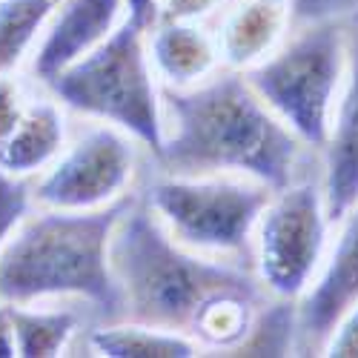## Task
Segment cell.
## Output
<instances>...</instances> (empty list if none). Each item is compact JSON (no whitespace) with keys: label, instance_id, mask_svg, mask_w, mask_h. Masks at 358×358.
Wrapping results in <instances>:
<instances>
[{"label":"cell","instance_id":"1","mask_svg":"<svg viewBox=\"0 0 358 358\" xmlns=\"http://www.w3.org/2000/svg\"><path fill=\"white\" fill-rule=\"evenodd\" d=\"M166 175H244L273 192L310 175L313 149L266 106L244 72L221 66L189 89L161 86Z\"/></svg>","mask_w":358,"mask_h":358},{"label":"cell","instance_id":"2","mask_svg":"<svg viewBox=\"0 0 358 358\" xmlns=\"http://www.w3.org/2000/svg\"><path fill=\"white\" fill-rule=\"evenodd\" d=\"M127 321L192 336L203 310L232 292H266L252 266L213 258L175 241L141 192L117 221L109 244Z\"/></svg>","mask_w":358,"mask_h":358},{"label":"cell","instance_id":"3","mask_svg":"<svg viewBox=\"0 0 358 358\" xmlns=\"http://www.w3.org/2000/svg\"><path fill=\"white\" fill-rule=\"evenodd\" d=\"M132 195L101 210H29L0 252V301L80 298L103 321H121L124 304L109 244Z\"/></svg>","mask_w":358,"mask_h":358},{"label":"cell","instance_id":"4","mask_svg":"<svg viewBox=\"0 0 358 358\" xmlns=\"http://www.w3.org/2000/svg\"><path fill=\"white\" fill-rule=\"evenodd\" d=\"M158 20V0H129L121 26L43 86L64 109L129 132L152 158L164 146L161 80L149 57V32Z\"/></svg>","mask_w":358,"mask_h":358},{"label":"cell","instance_id":"5","mask_svg":"<svg viewBox=\"0 0 358 358\" xmlns=\"http://www.w3.org/2000/svg\"><path fill=\"white\" fill-rule=\"evenodd\" d=\"M244 78L313 152H321L347 78L344 20L292 26L289 38Z\"/></svg>","mask_w":358,"mask_h":358},{"label":"cell","instance_id":"6","mask_svg":"<svg viewBox=\"0 0 358 358\" xmlns=\"http://www.w3.org/2000/svg\"><path fill=\"white\" fill-rule=\"evenodd\" d=\"M141 195L175 241L195 252L241 264L252 261L255 224L273 189L244 175L158 172Z\"/></svg>","mask_w":358,"mask_h":358},{"label":"cell","instance_id":"7","mask_svg":"<svg viewBox=\"0 0 358 358\" xmlns=\"http://www.w3.org/2000/svg\"><path fill=\"white\" fill-rule=\"evenodd\" d=\"M330 227L321 172L273 192L252 235V270L273 298L298 301L310 289L330 250Z\"/></svg>","mask_w":358,"mask_h":358},{"label":"cell","instance_id":"8","mask_svg":"<svg viewBox=\"0 0 358 358\" xmlns=\"http://www.w3.org/2000/svg\"><path fill=\"white\" fill-rule=\"evenodd\" d=\"M141 143L112 124L86 127L32 184V198L49 210H101L132 192Z\"/></svg>","mask_w":358,"mask_h":358},{"label":"cell","instance_id":"9","mask_svg":"<svg viewBox=\"0 0 358 358\" xmlns=\"http://www.w3.org/2000/svg\"><path fill=\"white\" fill-rule=\"evenodd\" d=\"M336 241L310 289L295 301V355H321L336 324L358 304V201L336 221Z\"/></svg>","mask_w":358,"mask_h":358},{"label":"cell","instance_id":"10","mask_svg":"<svg viewBox=\"0 0 358 358\" xmlns=\"http://www.w3.org/2000/svg\"><path fill=\"white\" fill-rule=\"evenodd\" d=\"M129 12V0H64L32 52V75L41 86L95 52Z\"/></svg>","mask_w":358,"mask_h":358},{"label":"cell","instance_id":"11","mask_svg":"<svg viewBox=\"0 0 358 358\" xmlns=\"http://www.w3.org/2000/svg\"><path fill=\"white\" fill-rule=\"evenodd\" d=\"M347 26V78L336 103L330 135L318 152L321 187L333 224L358 201V9L344 17Z\"/></svg>","mask_w":358,"mask_h":358},{"label":"cell","instance_id":"12","mask_svg":"<svg viewBox=\"0 0 358 358\" xmlns=\"http://www.w3.org/2000/svg\"><path fill=\"white\" fill-rule=\"evenodd\" d=\"M292 32L289 0H235L218 26L221 64L247 72L266 61Z\"/></svg>","mask_w":358,"mask_h":358},{"label":"cell","instance_id":"13","mask_svg":"<svg viewBox=\"0 0 358 358\" xmlns=\"http://www.w3.org/2000/svg\"><path fill=\"white\" fill-rule=\"evenodd\" d=\"M149 57L161 86L172 89L198 86L224 66L218 38L198 20H158L149 32Z\"/></svg>","mask_w":358,"mask_h":358},{"label":"cell","instance_id":"14","mask_svg":"<svg viewBox=\"0 0 358 358\" xmlns=\"http://www.w3.org/2000/svg\"><path fill=\"white\" fill-rule=\"evenodd\" d=\"M66 117L64 106L52 95L29 101L17 127L0 143V169L20 178L41 175L66 149Z\"/></svg>","mask_w":358,"mask_h":358},{"label":"cell","instance_id":"15","mask_svg":"<svg viewBox=\"0 0 358 358\" xmlns=\"http://www.w3.org/2000/svg\"><path fill=\"white\" fill-rule=\"evenodd\" d=\"M86 341L89 350L103 358H192L203 350L187 333L127 318L98 324Z\"/></svg>","mask_w":358,"mask_h":358},{"label":"cell","instance_id":"16","mask_svg":"<svg viewBox=\"0 0 358 358\" xmlns=\"http://www.w3.org/2000/svg\"><path fill=\"white\" fill-rule=\"evenodd\" d=\"M64 0H0V75H12L32 55Z\"/></svg>","mask_w":358,"mask_h":358},{"label":"cell","instance_id":"17","mask_svg":"<svg viewBox=\"0 0 358 358\" xmlns=\"http://www.w3.org/2000/svg\"><path fill=\"white\" fill-rule=\"evenodd\" d=\"M17 355L55 358L61 355L80 330V318L72 310H38L35 304H12Z\"/></svg>","mask_w":358,"mask_h":358},{"label":"cell","instance_id":"18","mask_svg":"<svg viewBox=\"0 0 358 358\" xmlns=\"http://www.w3.org/2000/svg\"><path fill=\"white\" fill-rule=\"evenodd\" d=\"M295 301L270 298L255 315L252 330L235 352L241 355H295Z\"/></svg>","mask_w":358,"mask_h":358},{"label":"cell","instance_id":"19","mask_svg":"<svg viewBox=\"0 0 358 358\" xmlns=\"http://www.w3.org/2000/svg\"><path fill=\"white\" fill-rule=\"evenodd\" d=\"M32 203H35L32 181L0 169V252H3V247L12 238V232L17 229V224L29 215Z\"/></svg>","mask_w":358,"mask_h":358},{"label":"cell","instance_id":"20","mask_svg":"<svg viewBox=\"0 0 358 358\" xmlns=\"http://www.w3.org/2000/svg\"><path fill=\"white\" fill-rule=\"evenodd\" d=\"M292 26L315 23V20H344L358 9V0H289Z\"/></svg>","mask_w":358,"mask_h":358},{"label":"cell","instance_id":"21","mask_svg":"<svg viewBox=\"0 0 358 358\" xmlns=\"http://www.w3.org/2000/svg\"><path fill=\"white\" fill-rule=\"evenodd\" d=\"M26 103H29V98L23 95L20 83L12 75H0V143L17 127Z\"/></svg>","mask_w":358,"mask_h":358},{"label":"cell","instance_id":"22","mask_svg":"<svg viewBox=\"0 0 358 358\" xmlns=\"http://www.w3.org/2000/svg\"><path fill=\"white\" fill-rule=\"evenodd\" d=\"M321 355L330 358H358V304H352L344 318L336 324L330 341L324 344Z\"/></svg>","mask_w":358,"mask_h":358},{"label":"cell","instance_id":"23","mask_svg":"<svg viewBox=\"0 0 358 358\" xmlns=\"http://www.w3.org/2000/svg\"><path fill=\"white\" fill-rule=\"evenodd\" d=\"M161 20H198L203 23L213 12L224 6V0H158Z\"/></svg>","mask_w":358,"mask_h":358},{"label":"cell","instance_id":"24","mask_svg":"<svg viewBox=\"0 0 358 358\" xmlns=\"http://www.w3.org/2000/svg\"><path fill=\"white\" fill-rule=\"evenodd\" d=\"M17 355V341H15V318H12V304L0 301V358Z\"/></svg>","mask_w":358,"mask_h":358}]
</instances>
